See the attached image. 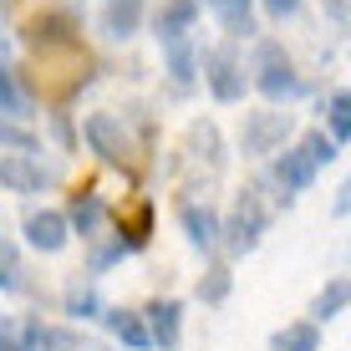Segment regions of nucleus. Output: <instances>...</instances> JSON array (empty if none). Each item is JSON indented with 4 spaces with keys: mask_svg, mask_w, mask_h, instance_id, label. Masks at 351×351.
I'll return each mask as SVG.
<instances>
[{
    "mask_svg": "<svg viewBox=\"0 0 351 351\" xmlns=\"http://www.w3.org/2000/svg\"><path fill=\"white\" fill-rule=\"evenodd\" d=\"M87 336L66 321H46V316H26L21 321V351H77Z\"/></svg>",
    "mask_w": 351,
    "mask_h": 351,
    "instance_id": "16",
    "label": "nucleus"
},
{
    "mask_svg": "<svg viewBox=\"0 0 351 351\" xmlns=\"http://www.w3.org/2000/svg\"><path fill=\"white\" fill-rule=\"evenodd\" d=\"M295 143H300V148H306V153H311V158H316V168H326V163H336V153H341V148H336V143H331V138H326V132H321V128H311V132H300V138H295Z\"/></svg>",
    "mask_w": 351,
    "mask_h": 351,
    "instance_id": "30",
    "label": "nucleus"
},
{
    "mask_svg": "<svg viewBox=\"0 0 351 351\" xmlns=\"http://www.w3.org/2000/svg\"><path fill=\"white\" fill-rule=\"evenodd\" d=\"M270 219H275V209H270V199H265L260 189H239L234 193V204L224 209V234H219V255L234 265V260H245V255H255V250L265 245V234H270Z\"/></svg>",
    "mask_w": 351,
    "mask_h": 351,
    "instance_id": "5",
    "label": "nucleus"
},
{
    "mask_svg": "<svg viewBox=\"0 0 351 351\" xmlns=\"http://www.w3.org/2000/svg\"><path fill=\"white\" fill-rule=\"evenodd\" d=\"M16 41L31 51V62H56V56H71V51H87V31H82V16L62 0L31 10L26 21L16 26Z\"/></svg>",
    "mask_w": 351,
    "mask_h": 351,
    "instance_id": "2",
    "label": "nucleus"
},
{
    "mask_svg": "<svg viewBox=\"0 0 351 351\" xmlns=\"http://www.w3.org/2000/svg\"><path fill=\"white\" fill-rule=\"evenodd\" d=\"M102 331L112 336L123 351H153L148 321H143V311H132V306H107L102 311Z\"/></svg>",
    "mask_w": 351,
    "mask_h": 351,
    "instance_id": "19",
    "label": "nucleus"
},
{
    "mask_svg": "<svg viewBox=\"0 0 351 351\" xmlns=\"http://www.w3.org/2000/svg\"><path fill=\"white\" fill-rule=\"evenodd\" d=\"M21 239H26V250H36V255H62V250L71 245V224L62 209H26V219H21Z\"/></svg>",
    "mask_w": 351,
    "mask_h": 351,
    "instance_id": "13",
    "label": "nucleus"
},
{
    "mask_svg": "<svg viewBox=\"0 0 351 351\" xmlns=\"http://www.w3.org/2000/svg\"><path fill=\"white\" fill-rule=\"evenodd\" d=\"M331 214H336V219H351V173L341 178V189H336V199H331Z\"/></svg>",
    "mask_w": 351,
    "mask_h": 351,
    "instance_id": "34",
    "label": "nucleus"
},
{
    "mask_svg": "<svg viewBox=\"0 0 351 351\" xmlns=\"http://www.w3.org/2000/svg\"><path fill=\"white\" fill-rule=\"evenodd\" d=\"M62 178V168L46 163L41 153H0V189L5 193H41Z\"/></svg>",
    "mask_w": 351,
    "mask_h": 351,
    "instance_id": "11",
    "label": "nucleus"
},
{
    "mask_svg": "<svg viewBox=\"0 0 351 351\" xmlns=\"http://www.w3.org/2000/svg\"><path fill=\"white\" fill-rule=\"evenodd\" d=\"M10 5H21V0H0V16H5V10H10Z\"/></svg>",
    "mask_w": 351,
    "mask_h": 351,
    "instance_id": "38",
    "label": "nucleus"
},
{
    "mask_svg": "<svg viewBox=\"0 0 351 351\" xmlns=\"http://www.w3.org/2000/svg\"><path fill=\"white\" fill-rule=\"evenodd\" d=\"M0 295H36L31 270H26V250L10 234H0Z\"/></svg>",
    "mask_w": 351,
    "mask_h": 351,
    "instance_id": "23",
    "label": "nucleus"
},
{
    "mask_svg": "<svg viewBox=\"0 0 351 351\" xmlns=\"http://www.w3.org/2000/svg\"><path fill=\"white\" fill-rule=\"evenodd\" d=\"M199 16H204L199 0H153L148 5V31H153V41L168 51V46H178V41H193Z\"/></svg>",
    "mask_w": 351,
    "mask_h": 351,
    "instance_id": "10",
    "label": "nucleus"
},
{
    "mask_svg": "<svg viewBox=\"0 0 351 351\" xmlns=\"http://www.w3.org/2000/svg\"><path fill=\"white\" fill-rule=\"evenodd\" d=\"M0 351H21V321L0 316Z\"/></svg>",
    "mask_w": 351,
    "mask_h": 351,
    "instance_id": "33",
    "label": "nucleus"
},
{
    "mask_svg": "<svg viewBox=\"0 0 351 351\" xmlns=\"http://www.w3.org/2000/svg\"><path fill=\"white\" fill-rule=\"evenodd\" d=\"M265 173H270V184L280 189L290 204H295L300 193H306V189L321 178V168H316V158H311V153L300 148V143H290L285 153H275V158H270V168H265Z\"/></svg>",
    "mask_w": 351,
    "mask_h": 351,
    "instance_id": "12",
    "label": "nucleus"
},
{
    "mask_svg": "<svg viewBox=\"0 0 351 351\" xmlns=\"http://www.w3.org/2000/svg\"><path fill=\"white\" fill-rule=\"evenodd\" d=\"M173 219H178L184 239H189L193 250H199L204 260H209V255H219L224 209L214 204V193H184V189H178V199H173Z\"/></svg>",
    "mask_w": 351,
    "mask_h": 351,
    "instance_id": "8",
    "label": "nucleus"
},
{
    "mask_svg": "<svg viewBox=\"0 0 351 351\" xmlns=\"http://www.w3.org/2000/svg\"><path fill=\"white\" fill-rule=\"evenodd\" d=\"M341 260H346V265H351V234H346V245H341Z\"/></svg>",
    "mask_w": 351,
    "mask_h": 351,
    "instance_id": "37",
    "label": "nucleus"
},
{
    "mask_svg": "<svg viewBox=\"0 0 351 351\" xmlns=\"http://www.w3.org/2000/svg\"><path fill=\"white\" fill-rule=\"evenodd\" d=\"M66 224H71V239L82 234V245H92V239H102L107 229H112V204H107V193L97 184H82L66 193Z\"/></svg>",
    "mask_w": 351,
    "mask_h": 351,
    "instance_id": "9",
    "label": "nucleus"
},
{
    "mask_svg": "<svg viewBox=\"0 0 351 351\" xmlns=\"http://www.w3.org/2000/svg\"><path fill=\"white\" fill-rule=\"evenodd\" d=\"M270 351H321V326L316 321H285L280 331L270 336Z\"/></svg>",
    "mask_w": 351,
    "mask_h": 351,
    "instance_id": "28",
    "label": "nucleus"
},
{
    "mask_svg": "<svg viewBox=\"0 0 351 351\" xmlns=\"http://www.w3.org/2000/svg\"><path fill=\"white\" fill-rule=\"evenodd\" d=\"M77 351H112V346H107V341H92V336H87V341H82Z\"/></svg>",
    "mask_w": 351,
    "mask_h": 351,
    "instance_id": "36",
    "label": "nucleus"
},
{
    "mask_svg": "<svg viewBox=\"0 0 351 351\" xmlns=\"http://www.w3.org/2000/svg\"><path fill=\"white\" fill-rule=\"evenodd\" d=\"M321 132L336 143V148L351 143V87H336V92L321 97Z\"/></svg>",
    "mask_w": 351,
    "mask_h": 351,
    "instance_id": "25",
    "label": "nucleus"
},
{
    "mask_svg": "<svg viewBox=\"0 0 351 351\" xmlns=\"http://www.w3.org/2000/svg\"><path fill=\"white\" fill-rule=\"evenodd\" d=\"M107 41H132L143 26H148V0H102V16H97Z\"/></svg>",
    "mask_w": 351,
    "mask_h": 351,
    "instance_id": "17",
    "label": "nucleus"
},
{
    "mask_svg": "<svg viewBox=\"0 0 351 351\" xmlns=\"http://www.w3.org/2000/svg\"><path fill=\"white\" fill-rule=\"evenodd\" d=\"M300 5H306V0H260L265 21H275V26H285V21H295V16H300Z\"/></svg>",
    "mask_w": 351,
    "mask_h": 351,
    "instance_id": "32",
    "label": "nucleus"
},
{
    "mask_svg": "<svg viewBox=\"0 0 351 351\" xmlns=\"http://www.w3.org/2000/svg\"><path fill=\"white\" fill-rule=\"evenodd\" d=\"M0 153H41V132H36L31 123L0 117Z\"/></svg>",
    "mask_w": 351,
    "mask_h": 351,
    "instance_id": "29",
    "label": "nucleus"
},
{
    "mask_svg": "<svg viewBox=\"0 0 351 351\" xmlns=\"http://www.w3.org/2000/svg\"><path fill=\"white\" fill-rule=\"evenodd\" d=\"M199 5H209V16L224 26V41H260L255 0H199Z\"/></svg>",
    "mask_w": 351,
    "mask_h": 351,
    "instance_id": "20",
    "label": "nucleus"
},
{
    "mask_svg": "<svg viewBox=\"0 0 351 351\" xmlns=\"http://www.w3.org/2000/svg\"><path fill=\"white\" fill-rule=\"evenodd\" d=\"M82 143H87V153L97 163L117 168L128 184L143 178V158H148V153L138 148V132L123 123V112H87L82 117Z\"/></svg>",
    "mask_w": 351,
    "mask_h": 351,
    "instance_id": "4",
    "label": "nucleus"
},
{
    "mask_svg": "<svg viewBox=\"0 0 351 351\" xmlns=\"http://www.w3.org/2000/svg\"><path fill=\"white\" fill-rule=\"evenodd\" d=\"M123 260H128V245H123V234H117V229H107L102 239H92V245H87L82 275H87V280H102V275H112Z\"/></svg>",
    "mask_w": 351,
    "mask_h": 351,
    "instance_id": "26",
    "label": "nucleus"
},
{
    "mask_svg": "<svg viewBox=\"0 0 351 351\" xmlns=\"http://www.w3.org/2000/svg\"><path fill=\"white\" fill-rule=\"evenodd\" d=\"M199 82L209 87V97L219 107H234L245 102L250 92V62L239 51V41H219V46H204V66H199Z\"/></svg>",
    "mask_w": 351,
    "mask_h": 351,
    "instance_id": "7",
    "label": "nucleus"
},
{
    "mask_svg": "<svg viewBox=\"0 0 351 351\" xmlns=\"http://www.w3.org/2000/svg\"><path fill=\"white\" fill-rule=\"evenodd\" d=\"M143 321H148L153 351H178V341H184V300L178 295H153L143 306Z\"/></svg>",
    "mask_w": 351,
    "mask_h": 351,
    "instance_id": "15",
    "label": "nucleus"
},
{
    "mask_svg": "<svg viewBox=\"0 0 351 351\" xmlns=\"http://www.w3.org/2000/svg\"><path fill=\"white\" fill-rule=\"evenodd\" d=\"M321 5H326V16H331L336 26H346V21H351V0H321Z\"/></svg>",
    "mask_w": 351,
    "mask_h": 351,
    "instance_id": "35",
    "label": "nucleus"
},
{
    "mask_svg": "<svg viewBox=\"0 0 351 351\" xmlns=\"http://www.w3.org/2000/svg\"><path fill=\"white\" fill-rule=\"evenodd\" d=\"M341 311H351V275H326V285L311 295V311H306V321H316V326H326V321H336Z\"/></svg>",
    "mask_w": 351,
    "mask_h": 351,
    "instance_id": "24",
    "label": "nucleus"
},
{
    "mask_svg": "<svg viewBox=\"0 0 351 351\" xmlns=\"http://www.w3.org/2000/svg\"><path fill=\"white\" fill-rule=\"evenodd\" d=\"M199 66H204V46L199 41H178V46L163 51V77H168V87L178 97H189L199 87Z\"/></svg>",
    "mask_w": 351,
    "mask_h": 351,
    "instance_id": "21",
    "label": "nucleus"
},
{
    "mask_svg": "<svg viewBox=\"0 0 351 351\" xmlns=\"http://www.w3.org/2000/svg\"><path fill=\"white\" fill-rule=\"evenodd\" d=\"M250 92H260L265 107H290L311 92L306 71L295 66L285 41H275V36H260L255 41V51H250Z\"/></svg>",
    "mask_w": 351,
    "mask_h": 351,
    "instance_id": "3",
    "label": "nucleus"
},
{
    "mask_svg": "<svg viewBox=\"0 0 351 351\" xmlns=\"http://www.w3.org/2000/svg\"><path fill=\"white\" fill-rule=\"evenodd\" d=\"M51 132H56V143H62L66 153L82 148V123H71V112H51Z\"/></svg>",
    "mask_w": 351,
    "mask_h": 351,
    "instance_id": "31",
    "label": "nucleus"
},
{
    "mask_svg": "<svg viewBox=\"0 0 351 351\" xmlns=\"http://www.w3.org/2000/svg\"><path fill=\"white\" fill-rule=\"evenodd\" d=\"M290 132H295V112L290 107H250L239 117V153L250 163H270L275 153L290 148Z\"/></svg>",
    "mask_w": 351,
    "mask_h": 351,
    "instance_id": "6",
    "label": "nucleus"
},
{
    "mask_svg": "<svg viewBox=\"0 0 351 351\" xmlns=\"http://www.w3.org/2000/svg\"><path fill=\"white\" fill-rule=\"evenodd\" d=\"M102 311H107V300H102V290H97V280H87V275L77 270V275L62 285V316H66V326L102 321Z\"/></svg>",
    "mask_w": 351,
    "mask_h": 351,
    "instance_id": "18",
    "label": "nucleus"
},
{
    "mask_svg": "<svg viewBox=\"0 0 351 351\" xmlns=\"http://www.w3.org/2000/svg\"><path fill=\"white\" fill-rule=\"evenodd\" d=\"M0 117H10V123H31L36 117V97L26 87V77L5 56H0Z\"/></svg>",
    "mask_w": 351,
    "mask_h": 351,
    "instance_id": "22",
    "label": "nucleus"
},
{
    "mask_svg": "<svg viewBox=\"0 0 351 351\" xmlns=\"http://www.w3.org/2000/svg\"><path fill=\"white\" fill-rule=\"evenodd\" d=\"M112 229L123 234L128 255H143V250L153 245V234H158V204H153L148 193H138L132 204H123V209H112Z\"/></svg>",
    "mask_w": 351,
    "mask_h": 351,
    "instance_id": "14",
    "label": "nucleus"
},
{
    "mask_svg": "<svg viewBox=\"0 0 351 351\" xmlns=\"http://www.w3.org/2000/svg\"><path fill=\"white\" fill-rule=\"evenodd\" d=\"M229 168V143L214 117H193L184 128V138H178V153L173 163H168V173L184 178V193H209L214 184L224 178Z\"/></svg>",
    "mask_w": 351,
    "mask_h": 351,
    "instance_id": "1",
    "label": "nucleus"
},
{
    "mask_svg": "<svg viewBox=\"0 0 351 351\" xmlns=\"http://www.w3.org/2000/svg\"><path fill=\"white\" fill-rule=\"evenodd\" d=\"M229 290H234V265H229L224 255H209L204 260V275L193 280V295H199L204 306H224Z\"/></svg>",
    "mask_w": 351,
    "mask_h": 351,
    "instance_id": "27",
    "label": "nucleus"
}]
</instances>
